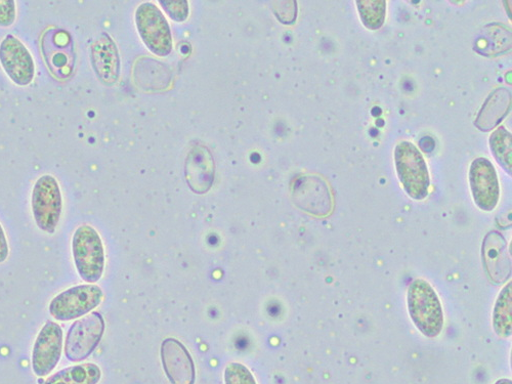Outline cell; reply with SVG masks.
I'll use <instances>...</instances> for the list:
<instances>
[{"mask_svg": "<svg viewBox=\"0 0 512 384\" xmlns=\"http://www.w3.org/2000/svg\"><path fill=\"white\" fill-rule=\"evenodd\" d=\"M358 10L364 25L369 29H379L387 14V2L379 0H361L357 2Z\"/></svg>", "mask_w": 512, "mask_h": 384, "instance_id": "cell-20", "label": "cell"}, {"mask_svg": "<svg viewBox=\"0 0 512 384\" xmlns=\"http://www.w3.org/2000/svg\"><path fill=\"white\" fill-rule=\"evenodd\" d=\"M103 297L104 293L98 285L73 286L53 298L49 312L56 321H76L98 308L103 302Z\"/></svg>", "mask_w": 512, "mask_h": 384, "instance_id": "cell-4", "label": "cell"}, {"mask_svg": "<svg viewBox=\"0 0 512 384\" xmlns=\"http://www.w3.org/2000/svg\"><path fill=\"white\" fill-rule=\"evenodd\" d=\"M395 160L398 177L406 193L414 200H423L431 186L428 165L417 147L401 142L396 147Z\"/></svg>", "mask_w": 512, "mask_h": 384, "instance_id": "cell-5", "label": "cell"}, {"mask_svg": "<svg viewBox=\"0 0 512 384\" xmlns=\"http://www.w3.org/2000/svg\"><path fill=\"white\" fill-rule=\"evenodd\" d=\"M91 61L98 78L107 85L116 83L120 73V60L113 39L103 33L93 44Z\"/></svg>", "mask_w": 512, "mask_h": 384, "instance_id": "cell-14", "label": "cell"}, {"mask_svg": "<svg viewBox=\"0 0 512 384\" xmlns=\"http://www.w3.org/2000/svg\"><path fill=\"white\" fill-rule=\"evenodd\" d=\"M293 200L298 207L315 216H327L332 208L328 185L316 176H305L296 180Z\"/></svg>", "mask_w": 512, "mask_h": 384, "instance_id": "cell-11", "label": "cell"}, {"mask_svg": "<svg viewBox=\"0 0 512 384\" xmlns=\"http://www.w3.org/2000/svg\"><path fill=\"white\" fill-rule=\"evenodd\" d=\"M160 5L166 11L170 18L178 22H184L190 13L189 4L185 0L179 2H160Z\"/></svg>", "mask_w": 512, "mask_h": 384, "instance_id": "cell-23", "label": "cell"}, {"mask_svg": "<svg viewBox=\"0 0 512 384\" xmlns=\"http://www.w3.org/2000/svg\"><path fill=\"white\" fill-rule=\"evenodd\" d=\"M31 210L40 231L56 232L62 216L63 197L55 177L45 175L36 181L31 194Z\"/></svg>", "mask_w": 512, "mask_h": 384, "instance_id": "cell-3", "label": "cell"}, {"mask_svg": "<svg viewBox=\"0 0 512 384\" xmlns=\"http://www.w3.org/2000/svg\"><path fill=\"white\" fill-rule=\"evenodd\" d=\"M490 147L495 159L505 169V172L511 175V135L505 130V127L497 128L490 137Z\"/></svg>", "mask_w": 512, "mask_h": 384, "instance_id": "cell-19", "label": "cell"}, {"mask_svg": "<svg viewBox=\"0 0 512 384\" xmlns=\"http://www.w3.org/2000/svg\"><path fill=\"white\" fill-rule=\"evenodd\" d=\"M64 350V331L54 321L41 327L34 341L31 366L37 377L50 375L61 361Z\"/></svg>", "mask_w": 512, "mask_h": 384, "instance_id": "cell-7", "label": "cell"}, {"mask_svg": "<svg viewBox=\"0 0 512 384\" xmlns=\"http://www.w3.org/2000/svg\"><path fill=\"white\" fill-rule=\"evenodd\" d=\"M216 165L206 146L197 144L186 159L185 177L189 188L196 194L207 193L215 182Z\"/></svg>", "mask_w": 512, "mask_h": 384, "instance_id": "cell-13", "label": "cell"}, {"mask_svg": "<svg viewBox=\"0 0 512 384\" xmlns=\"http://www.w3.org/2000/svg\"><path fill=\"white\" fill-rule=\"evenodd\" d=\"M483 261L490 278L496 283H502L510 276L511 266L506 242L499 233L491 232L487 235L483 243Z\"/></svg>", "mask_w": 512, "mask_h": 384, "instance_id": "cell-15", "label": "cell"}, {"mask_svg": "<svg viewBox=\"0 0 512 384\" xmlns=\"http://www.w3.org/2000/svg\"><path fill=\"white\" fill-rule=\"evenodd\" d=\"M0 64L20 87H26L34 79V60L28 49L13 35H7L0 44Z\"/></svg>", "mask_w": 512, "mask_h": 384, "instance_id": "cell-9", "label": "cell"}, {"mask_svg": "<svg viewBox=\"0 0 512 384\" xmlns=\"http://www.w3.org/2000/svg\"><path fill=\"white\" fill-rule=\"evenodd\" d=\"M71 249L80 278L89 284L99 282L105 270V250L97 230L89 225L78 227L72 237Z\"/></svg>", "mask_w": 512, "mask_h": 384, "instance_id": "cell-2", "label": "cell"}, {"mask_svg": "<svg viewBox=\"0 0 512 384\" xmlns=\"http://www.w3.org/2000/svg\"><path fill=\"white\" fill-rule=\"evenodd\" d=\"M511 94L506 89H497L484 104L475 122L482 132H490L510 111Z\"/></svg>", "mask_w": 512, "mask_h": 384, "instance_id": "cell-16", "label": "cell"}, {"mask_svg": "<svg viewBox=\"0 0 512 384\" xmlns=\"http://www.w3.org/2000/svg\"><path fill=\"white\" fill-rule=\"evenodd\" d=\"M161 360L170 382L173 384L195 383V365L181 341L173 337L164 339L161 345Z\"/></svg>", "mask_w": 512, "mask_h": 384, "instance_id": "cell-12", "label": "cell"}, {"mask_svg": "<svg viewBox=\"0 0 512 384\" xmlns=\"http://www.w3.org/2000/svg\"><path fill=\"white\" fill-rule=\"evenodd\" d=\"M136 24L146 47L159 57L173 51V36L160 10L151 3L141 5L136 12Z\"/></svg>", "mask_w": 512, "mask_h": 384, "instance_id": "cell-8", "label": "cell"}, {"mask_svg": "<svg viewBox=\"0 0 512 384\" xmlns=\"http://www.w3.org/2000/svg\"><path fill=\"white\" fill-rule=\"evenodd\" d=\"M273 11L277 19L285 25H291L296 20L295 2H275L273 3Z\"/></svg>", "mask_w": 512, "mask_h": 384, "instance_id": "cell-22", "label": "cell"}, {"mask_svg": "<svg viewBox=\"0 0 512 384\" xmlns=\"http://www.w3.org/2000/svg\"><path fill=\"white\" fill-rule=\"evenodd\" d=\"M16 16V3L13 0H0V27L12 26Z\"/></svg>", "mask_w": 512, "mask_h": 384, "instance_id": "cell-24", "label": "cell"}, {"mask_svg": "<svg viewBox=\"0 0 512 384\" xmlns=\"http://www.w3.org/2000/svg\"><path fill=\"white\" fill-rule=\"evenodd\" d=\"M512 288L509 282L500 292L494 312L493 327L498 336L508 338L511 336Z\"/></svg>", "mask_w": 512, "mask_h": 384, "instance_id": "cell-18", "label": "cell"}, {"mask_svg": "<svg viewBox=\"0 0 512 384\" xmlns=\"http://www.w3.org/2000/svg\"><path fill=\"white\" fill-rule=\"evenodd\" d=\"M226 384H256L247 367L240 363H230L225 370Z\"/></svg>", "mask_w": 512, "mask_h": 384, "instance_id": "cell-21", "label": "cell"}, {"mask_svg": "<svg viewBox=\"0 0 512 384\" xmlns=\"http://www.w3.org/2000/svg\"><path fill=\"white\" fill-rule=\"evenodd\" d=\"M469 183L477 206L484 211L496 208L500 187L494 165L486 158L474 160L469 170Z\"/></svg>", "mask_w": 512, "mask_h": 384, "instance_id": "cell-10", "label": "cell"}, {"mask_svg": "<svg viewBox=\"0 0 512 384\" xmlns=\"http://www.w3.org/2000/svg\"><path fill=\"white\" fill-rule=\"evenodd\" d=\"M10 247L9 242L2 225H0V264H4L9 259Z\"/></svg>", "mask_w": 512, "mask_h": 384, "instance_id": "cell-25", "label": "cell"}, {"mask_svg": "<svg viewBox=\"0 0 512 384\" xmlns=\"http://www.w3.org/2000/svg\"><path fill=\"white\" fill-rule=\"evenodd\" d=\"M496 384H511V382H510V380L502 379V380H499Z\"/></svg>", "mask_w": 512, "mask_h": 384, "instance_id": "cell-26", "label": "cell"}, {"mask_svg": "<svg viewBox=\"0 0 512 384\" xmlns=\"http://www.w3.org/2000/svg\"><path fill=\"white\" fill-rule=\"evenodd\" d=\"M101 368L94 363H83L64 368L51 375L41 384H98Z\"/></svg>", "mask_w": 512, "mask_h": 384, "instance_id": "cell-17", "label": "cell"}, {"mask_svg": "<svg viewBox=\"0 0 512 384\" xmlns=\"http://www.w3.org/2000/svg\"><path fill=\"white\" fill-rule=\"evenodd\" d=\"M407 305L415 327L426 337H438L444 327V313L439 296L433 286L414 280L408 288Z\"/></svg>", "mask_w": 512, "mask_h": 384, "instance_id": "cell-1", "label": "cell"}, {"mask_svg": "<svg viewBox=\"0 0 512 384\" xmlns=\"http://www.w3.org/2000/svg\"><path fill=\"white\" fill-rule=\"evenodd\" d=\"M106 323L98 312L76 320L69 328L64 343L66 359L72 363L87 360L99 347Z\"/></svg>", "mask_w": 512, "mask_h": 384, "instance_id": "cell-6", "label": "cell"}]
</instances>
